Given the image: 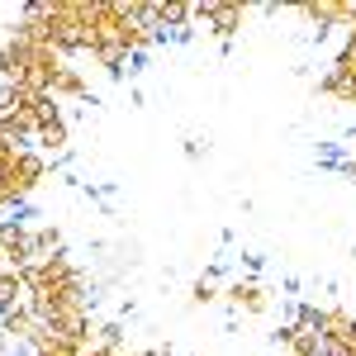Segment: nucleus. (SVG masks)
I'll use <instances>...</instances> for the list:
<instances>
[{"label":"nucleus","instance_id":"nucleus-8","mask_svg":"<svg viewBox=\"0 0 356 356\" xmlns=\"http://www.w3.org/2000/svg\"><path fill=\"white\" fill-rule=\"evenodd\" d=\"M171 33H176V43H195V29H191V24H181V29H171Z\"/></svg>","mask_w":356,"mask_h":356},{"label":"nucleus","instance_id":"nucleus-6","mask_svg":"<svg viewBox=\"0 0 356 356\" xmlns=\"http://www.w3.org/2000/svg\"><path fill=\"white\" fill-rule=\"evenodd\" d=\"M5 356H33V342H29V337H19V342H15Z\"/></svg>","mask_w":356,"mask_h":356},{"label":"nucleus","instance_id":"nucleus-7","mask_svg":"<svg viewBox=\"0 0 356 356\" xmlns=\"http://www.w3.org/2000/svg\"><path fill=\"white\" fill-rule=\"evenodd\" d=\"M261 261H266L261 252H247V257H243V266H247V271H261Z\"/></svg>","mask_w":356,"mask_h":356},{"label":"nucleus","instance_id":"nucleus-1","mask_svg":"<svg viewBox=\"0 0 356 356\" xmlns=\"http://www.w3.org/2000/svg\"><path fill=\"white\" fill-rule=\"evenodd\" d=\"M238 24H243V10H238V5H214L204 29H214V33H223V38H233V33H238Z\"/></svg>","mask_w":356,"mask_h":356},{"label":"nucleus","instance_id":"nucleus-5","mask_svg":"<svg viewBox=\"0 0 356 356\" xmlns=\"http://www.w3.org/2000/svg\"><path fill=\"white\" fill-rule=\"evenodd\" d=\"M195 300L209 304V300H214V285H209V280H200V285H195Z\"/></svg>","mask_w":356,"mask_h":356},{"label":"nucleus","instance_id":"nucleus-4","mask_svg":"<svg viewBox=\"0 0 356 356\" xmlns=\"http://www.w3.org/2000/svg\"><path fill=\"white\" fill-rule=\"evenodd\" d=\"M119 337H124V323H105V328H100V342H105V347H114Z\"/></svg>","mask_w":356,"mask_h":356},{"label":"nucleus","instance_id":"nucleus-3","mask_svg":"<svg viewBox=\"0 0 356 356\" xmlns=\"http://www.w3.org/2000/svg\"><path fill=\"white\" fill-rule=\"evenodd\" d=\"M143 67H147V48H134V53H129V62H124L129 81H134V76H143Z\"/></svg>","mask_w":356,"mask_h":356},{"label":"nucleus","instance_id":"nucleus-2","mask_svg":"<svg viewBox=\"0 0 356 356\" xmlns=\"http://www.w3.org/2000/svg\"><path fill=\"white\" fill-rule=\"evenodd\" d=\"M33 143H38V147H48V152H53V157H57V152L67 147V124H62V119H57V124H43Z\"/></svg>","mask_w":356,"mask_h":356}]
</instances>
